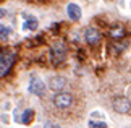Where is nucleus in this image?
Masks as SVG:
<instances>
[{
    "label": "nucleus",
    "mask_w": 131,
    "mask_h": 128,
    "mask_svg": "<svg viewBox=\"0 0 131 128\" xmlns=\"http://www.w3.org/2000/svg\"><path fill=\"white\" fill-rule=\"evenodd\" d=\"M89 126H92V128L102 126V128H105V126H107V123H104V122H94V120H91V122H89Z\"/></svg>",
    "instance_id": "14"
},
{
    "label": "nucleus",
    "mask_w": 131,
    "mask_h": 128,
    "mask_svg": "<svg viewBox=\"0 0 131 128\" xmlns=\"http://www.w3.org/2000/svg\"><path fill=\"white\" fill-rule=\"evenodd\" d=\"M112 107L117 114H122V115L129 114L131 112V101L125 96H117L112 99Z\"/></svg>",
    "instance_id": "4"
},
{
    "label": "nucleus",
    "mask_w": 131,
    "mask_h": 128,
    "mask_svg": "<svg viewBox=\"0 0 131 128\" xmlns=\"http://www.w3.org/2000/svg\"><path fill=\"white\" fill-rule=\"evenodd\" d=\"M67 86H68V81H67V78H63V76H52V78L49 80V88L52 91H55V93L65 91Z\"/></svg>",
    "instance_id": "7"
},
{
    "label": "nucleus",
    "mask_w": 131,
    "mask_h": 128,
    "mask_svg": "<svg viewBox=\"0 0 131 128\" xmlns=\"http://www.w3.org/2000/svg\"><path fill=\"white\" fill-rule=\"evenodd\" d=\"M10 34H12V29H10V28H5V26L0 24V37H2V39H7V37H10Z\"/></svg>",
    "instance_id": "13"
},
{
    "label": "nucleus",
    "mask_w": 131,
    "mask_h": 128,
    "mask_svg": "<svg viewBox=\"0 0 131 128\" xmlns=\"http://www.w3.org/2000/svg\"><path fill=\"white\" fill-rule=\"evenodd\" d=\"M5 15H7V10H3V8H0V18H3Z\"/></svg>",
    "instance_id": "15"
},
{
    "label": "nucleus",
    "mask_w": 131,
    "mask_h": 128,
    "mask_svg": "<svg viewBox=\"0 0 131 128\" xmlns=\"http://www.w3.org/2000/svg\"><path fill=\"white\" fill-rule=\"evenodd\" d=\"M23 28H24V29H36V28H37V19H34V18L28 19V21L23 24Z\"/></svg>",
    "instance_id": "12"
},
{
    "label": "nucleus",
    "mask_w": 131,
    "mask_h": 128,
    "mask_svg": "<svg viewBox=\"0 0 131 128\" xmlns=\"http://www.w3.org/2000/svg\"><path fill=\"white\" fill-rule=\"evenodd\" d=\"M32 119H34V110L32 109H26L23 112V115H21V123L23 125H29L32 122Z\"/></svg>",
    "instance_id": "10"
},
{
    "label": "nucleus",
    "mask_w": 131,
    "mask_h": 128,
    "mask_svg": "<svg viewBox=\"0 0 131 128\" xmlns=\"http://www.w3.org/2000/svg\"><path fill=\"white\" fill-rule=\"evenodd\" d=\"M84 39L89 45H99L100 44V39H102V34H100L99 29L95 28H88L86 33H84Z\"/></svg>",
    "instance_id": "5"
},
{
    "label": "nucleus",
    "mask_w": 131,
    "mask_h": 128,
    "mask_svg": "<svg viewBox=\"0 0 131 128\" xmlns=\"http://www.w3.org/2000/svg\"><path fill=\"white\" fill-rule=\"evenodd\" d=\"M67 55H68V49L63 42H55L52 47H50V58H52V62L55 65L65 62Z\"/></svg>",
    "instance_id": "2"
},
{
    "label": "nucleus",
    "mask_w": 131,
    "mask_h": 128,
    "mask_svg": "<svg viewBox=\"0 0 131 128\" xmlns=\"http://www.w3.org/2000/svg\"><path fill=\"white\" fill-rule=\"evenodd\" d=\"M53 105H55V109H58V110H67L70 109V107L73 105V94H70V93H65V91H60V93H57L53 96Z\"/></svg>",
    "instance_id": "1"
},
{
    "label": "nucleus",
    "mask_w": 131,
    "mask_h": 128,
    "mask_svg": "<svg viewBox=\"0 0 131 128\" xmlns=\"http://www.w3.org/2000/svg\"><path fill=\"white\" fill-rule=\"evenodd\" d=\"M67 15H68L70 19H73V21H79L81 16H83V12H81V8H79V5L70 3L67 7Z\"/></svg>",
    "instance_id": "8"
},
{
    "label": "nucleus",
    "mask_w": 131,
    "mask_h": 128,
    "mask_svg": "<svg viewBox=\"0 0 131 128\" xmlns=\"http://www.w3.org/2000/svg\"><path fill=\"white\" fill-rule=\"evenodd\" d=\"M0 2H2V0H0Z\"/></svg>",
    "instance_id": "17"
},
{
    "label": "nucleus",
    "mask_w": 131,
    "mask_h": 128,
    "mask_svg": "<svg viewBox=\"0 0 131 128\" xmlns=\"http://www.w3.org/2000/svg\"><path fill=\"white\" fill-rule=\"evenodd\" d=\"M29 93L36 94L39 97H42L45 94V84L37 78V76H32L31 81H29Z\"/></svg>",
    "instance_id": "6"
},
{
    "label": "nucleus",
    "mask_w": 131,
    "mask_h": 128,
    "mask_svg": "<svg viewBox=\"0 0 131 128\" xmlns=\"http://www.w3.org/2000/svg\"><path fill=\"white\" fill-rule=\"evenodd\" d=\"M128 47V44L126 42H117V44H113V47H112V52L115 54H120V52H123L125 49Z\"/></svg>",
    "instance_id": "11"
},
{
    "label": "nucleus",
    "mask_w": 131,
    "mask_h": 128,
    "mask_svg": "<svg viewBox=\"0 0 131 128\" xmlns=\"http://www.w3.org/2000/svg\"><path fill=\"white\" fill-rule=\"evenodd\" d=\"M15 62H16V55H15L13 52L0 55V78H5V76L12 71Z\"/></svg>",
    "instance_id": "3"
},
{
    "label": "nucleus",
    "mask_w": 131,
    "mask_h": 128,
    "mask_svg": "<svg viewBox=\"0 0 131 128\" xmlns=\"http://www.w3.org/2000/svg\"><path fill=\"white\" fill-rule=\"evenodd\" d=\"M44 126H57V125H55V123H50V122H45Z\"/></svg>",
    "instance_id": "16"
},
{
    "label": "nucleus",
    "mask_w": 131,
    "mask_h": 128,
    "mask_svg": "<svg viewBox=\"0 0 131 128\" xmlns=\"http://www.w3.org/2000/svg\"><path fill=\"white\" fill-rule=\"evenodd\" d=\"M125 34H126V29H125L122 24H118V26L112 28V29H110V33H108V36H110L112 39H122Z\"/></svg>",
    "instance_id": "9"
}]
</instances>
